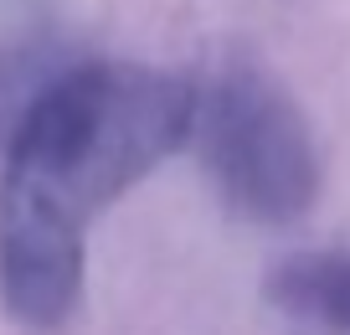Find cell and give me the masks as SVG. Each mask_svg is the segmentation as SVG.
Listing matches in <instances>:
<instances>
[{"instance_id":"6da1fadb","label":"cell","mask_w":350,"mask_h":335,"mask_svg":"<svg viewBox=\"0 0 350 335\" xmlns=\"http://www.w3.org/2000/svg\"><path fill=\"white\" fill-rule=\"evenodd\" d=\"M196 88L144 62H72L42 88L0 171V310L57 330L83 294L88 222L191 145Z\"/></svg>"},{"instance_id":"3957f363","label":"cell","mask_w":350,"mask_h":335,"mask_svg":"<svg viewBox=\"0 0 350 335\" xmlns=\"http://www.w3.org/2000/svg\"><path fill=\"white\" fill-rule=\"evenodd\" d=\"M268 294L288 314H304V320H319L329 330L350 335V253H304V258H288L273 273Z\"/></svg>"},{"instance_id":"7a4b0ae2","label":"cell","mask_w":350,"mask_h":335,"mask_svg":"<svg viewBox=\"0 0 350 335\" xmlns=\"http://www.w3.org/2000/svg\"><path fill=\"white\" fill-rule=\"evenodd\" d=\"M191 145L206 181L242 222L284 227L319 196V145L304 108L252 62H227L196 88Z\"/></svg>"},{"instance_id":"277c9868","label":"cell","mask_w":350,"mask_h":335,"mask_svg":"<svg viewBox=\"0 0 350 335\" xmlns=\"http://www.w3.org/2000/svg\"><path fill=\"white\" fill-rule=\"evenodd\" d=\"M62 67H72V62H57V52L42 47V42L0 47V140L16 134V124L26 119V108L42 98V88L52 83Z\"/></svg>"}]
</instances>
